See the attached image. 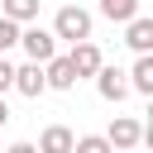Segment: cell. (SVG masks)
<instances>
[{
    "instance_id": "1",
    "label": "cell",
    "mask_w": 153,
    "mask_h": 153,
    "mask_svg": "<svg viewBox=\"0 0 153 153\" xmlns=\"http://www.w3.org/2000/svg\"><path fill=\"white\" fill-rule=\"evenodd\" d=\"M91 10H81V5H62L57 14H53V38L57 43H81V38H91Z\"/></svg>"
},
{
    "instance_id": "2",
    "label": "cell",
    "mask_w": 153,
    "mask_h": 153,
    "mask_svg": "<svg viewBox=\"0 0 153 153\" xmlns=\"http://www.w3.org/2000/svg\"><path fill=\"white\" fill-rule=\"evenodd\" d=\"M19 48H24V57L29 62H48V57H57V38H53V29H43V24H24L19 29Z\"/></svg>"
},
{
    "instance_id": "3",
    "label": "cell",
    "mask_w": 153,
    "mask_h": 153,
    "mask_svg": "<svg viewBox=\"0 0 153 153\" xmlns=\"http://www.w3.org/2000/svg\"><path fill=\"white\" fill-rule=\"evenodd\" d=\"M105 143H110L115 153H134V148L143 143V124H139L134 115H115L110 129H105Z\"/></svg>"
},
{
    "instance_id": "4",
    "label": "cell",
    "mask_w": 153,
    "mask_h": 153,
    "mask_svg": "<svg viewBox=\"0 0 153 153\" xmlns=\"http://www.w3.org/2000/svg\"><path fill=\"white\" fill-rule=\"evenodd\" d=\"M67 62H72V72H76V81H86V76H96V72L105 67V57H100V48H96L91 38H81V43H72V53H67Z\"/></svg>"
},
{
    "instance_id": "5",
    "label": "cell",
    "mask_w": 153,
    "mask_h": 153,
    "mask_svg": "<svg viewBox=\"0 0 153 153\" xmlns=\"http://www.w3.org/2000/svg\"><path fill=\"white\" fill-rule=\"evenodd\" d=\"M91 81H96L100 100H110V105H120V100L129 96V81H124V72H120V67H100V72H96Z\"/></svg>"
},
{
    "instance_id": "6",
    "label": "cell",
    "mask_w": 153,
    "mask_h": 153,
    "mask_svg": "<svg viewBox=\"0 0 153 153\" xmlns=\"http://www.w3.org/2000/svg\"><path fill=\"white\" fill-rule=\"evenodd\" d=\"M124 43L134 48V57L153 53V19H148V14H134V19L124 24Z\"/></svg>"
},
{
    "instance_id": "7",
    "label": "cell",
    "mask_w": 153,
    "mask_h": 153,
    "mask_svg": "<svg viewBox=\"0 0 153 153\" xmlns=\"http://www.w3.org/2000/svg\"><path fill=\"white\" fill-rule=\"evenodd\" d=\"M43 81H48V91H72V86H76V72H72L67 53H57V57L43 62Z\"/></svg>"
},
{
    "instance_id": "8",
    "label": "cell",
    "mask_w": 153,
    "mask_h": 153,
    "mask_svg": "<svg viewBox=\"0 0 153 153\" xmlns=\"http://www.w3.org/2000/svg\"><path fill=\"white\" fill-rule=\"evenodd\" d=\"M14 91H19V96H29V100H38V96L48 91V81H43V67H38V62H24V67H14Z\"/></svg>"
},
{
    "instance_id": "9",
    "label": "cell",
    "mask_w": 153,
    "mask_h": 153,
    "mask_svg": "<svg viewBox=\"0 0 153 153\" xmlns=\"http://www.w3.org/2000/svg\"><path fill=\"white\" fill-rule=\"evenodd\" d=\"M124 81H129V91H139V96H153V53L134 57V67L124 72Z\"/></svg>"
},
{
    "instance_id": "10",
    "label": "cell",
    "mask_w": 153,
    "mask_h": 153,
    "mask_svg": "<svg viewBox=\"0 0 153 153\" xmlns=\"http://www.w3.org/2000/svg\"><path fill=\"white\" fill-rule=\"evenodd\" d=\"M72 139H76V134H72L67 124H48L33 148H38V153H72Z\"/></svg>"
},
{
    "instance_id": "11",
    "label": "cell",
    "mask_w": 153,
    "mask_h": 153,
    "mask_svg": "<svg viewBox=\"0 0 153 153\" xmlns=\"http://www.w3.org/2000/svg\"><path fill=\"white\" fill-rule=\"evenodd\" d=\"M0 14L14 19L19 29L24 24H38V0H0Z\"/></svg>"
},
{
    "instance_id": "12",
    "label": "cell",
    "mask_w": 153,
    "mask_h": 153,
    "mask_svg": "<svg viewBox=\"0 0 153 153\" xmlns=\"http://www.w3.org/2000/svg\"><path fill=\"white\" fill-rule=\"evenodd\" d=\"M100 14H105L110 24H129V19L139 14V0H100Z\"/></svg>"
},
{
    "instance_id": "13",
    "label": "cell",
    "mask_w": 153,
    "mask_h": 153,
    "mask_svg": "<svg viewBox=\"0 0 153 153\" xmlns=\"http://www.w3.org/2000/svg\"><path fill=\"white\" fill-rule=\"evenodd\" d=\"M72 153H115V148L105 143V134H76L72 139Z\"/></svg>"
},
{
    "instance_id": "14",
    "label": "cell",
    "mask_w": 153,
    "mask_h": 153,
    "mask_svg": "<svg viewBox=\"0 0 153 153\" xmlns=\"http://www.w3.org/2000/svg\"><path fill=\"white\" fill-rule=\"evenodd\" d=\"M10 48H19V24H14V19H5V14H0V57H5V53H10Z\"/></svg>"
},
{
    "instance_id": "15",
    "label": "cell",
    "mask_w": 153,
    "mask_h": 153,
    "mask_svg": "<svg viewBox=\"0 0 153 153\" xmlns=\"http://www.w3.org/2000/svg\"><path fill=\"white\" fill-rule=\"evenodd\" d=\"M5 91H14V62L0 57V96H5Z\"/></svg>"
},
{
    "instance_id": "16",
    "label": "cell",
    "mask_w": 153,
    "mask_h": 153,
    "mask_svg": "<svg viewBox=\"0 0 153 153\" xmlns=\"http://www.w3.org/2000/svg\"><path fill=\"white\" fill-rule=\"evenodd\" d=\"M0 153H38V148H33L29 139H19V143H10V148H0Z\"/></svg>"
},
{
    "instance_id": "17",
    "label": "cell",
    "mask_w": 153,
    "mask_h": 153,
    "mask_svg": "<svg viewBox=\"0 0 153 153\" xmlns=\"http://www.w3.org/2000/svg\"><path fill=\"white\" fill-rule=\"evenodd\" d=\"M10 124V105H5V96H0V129Z\"/></svg>"
}]
</instances>
